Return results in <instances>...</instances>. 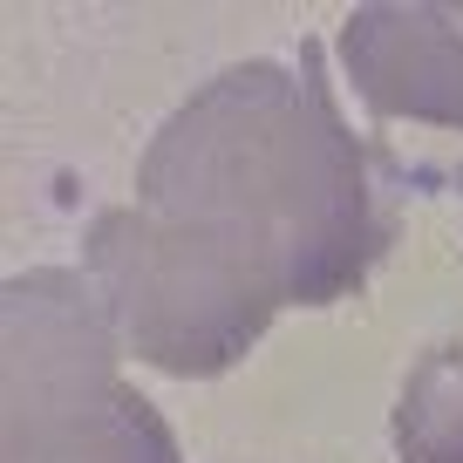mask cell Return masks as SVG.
<instances>
[{
	"mask_svg": "<svg viewBox=\"0 0 463 463\" xmlns=\"http://www.w3.org/2000/svg\"><path fill=\"white\" fill-rule=\"evenodd\" d=\"M347 89L395 137H463V21L368 7L341 28Z\"/></svg>",
	"mask_w": 463,
	"mask_h": 463,
	"instance_id": "cell-4",
	"label": "cell"
},
{
	"mask_svg": "<svg viewBox=\"0 0 463 463\" xmlns=\"http://www.w3.org/2000/svg\"><path fill=\"white\" fill-rule=\"evenodd\" d=\"M116 347L89 273L7 287V463H177L164 416L116 375Z\"/></svg>",
	"mask_w": 463,
	"mask_h": 463,
	"instance_id": "cell-2",
	"label": "cell"
},
{
	"mask_svg": "<svg viewBox=\"0 0 463 463\" xmlns=\"http://www.w3.org/2000/svg\"><path fill=\"white\" fill-rule=\"evenodd\" d=\"M395 457L463 463V341L430 347L395 395Z\"/></svg>",
	"mask_w": 463,
	"mask_h": 463,
	"instance_id": "cell-5",
	"label": "cell"
},
{
	"mask_svg": "<svg viewBox=\"0 0 463 463\" xmlns=\"http://www.w3.org/2000/svg\"><path fill=\"white\" fill-rule=\"evenodd\" d=\"M82 273L102 293L123 347L164 375H218L279 314L273 293L239 260H225L212 239L144 212V204L96 218L82 246Z\"/></svg>",
	"mask_w": 463,
	"mask_h": 463,
	"instance_id": "cell-3",
	"label": "cell"
},
{
	"mask_svg": "<svg viewBox=\"0 0 463 463\" xmlns=\"http://www.w3.org/2000/svg\"><path fill=\"white\" fill-rule=\"evenodd\" d=\"M137 204L212 239L273 307H320L375 266L389 225L368 164L314 75L239 61L150 137Z\"/></svg>",
	"mask_w": 463,
	"mask_h": 463,
	"instance_id": "cell-1",
	"label": "cell"
}]
</instances>
